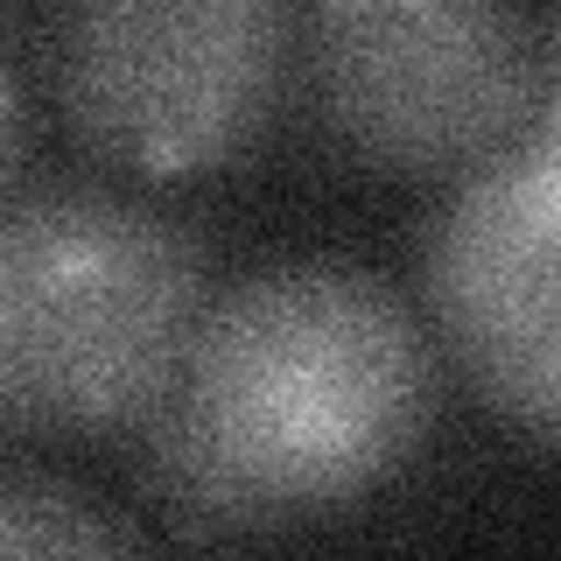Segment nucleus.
<instances>
[{"label": "nucleus", "mask_w": 561, "mask_h": 561, "mask_svg": "<svg viewBox=\"0 0 561 561\" xmlns=\"http://www.w3.org/2000/svg\"><path fill=\"white\" fill-rule=\"evenodd\" d=\"M140 534L57 478H0V554H134Z\"/></svg>", "instance_id": "obj_7"}, {"label": "nucleus", "mask_w": 561, "mask_h": 561, "mask_svg": "<svg viewBox=\"0 0 561 561\" xmlns=\"http://www.w3.org/2000/svg\"><path fill=\"white\" fill-rule=\"evenodd\" d=\"M169 408L280 534L414 463L435 358L386 280L344 260H280L204 302Z\"/></svg>", "instance_id": "obj_1"}, {"label": "nucleus", "mask_w": 561, "mask_h": 561, "mask_svg": "<svg viewBox=\"0 0 561 561\" xmlns=\"http://www.w3.org/2000/svg\"><path fill=\"white\" fill-rule=\"evenodd\" d=\"M0 421H8V408H0Z\"/></svg>", "instance_id": "obj_10"}, {"label": "nucleus", "mask_w": 561, "mask_h": 561, "mask_svg": "<svg viewBox=\"0 0 561 561\" xmlns=\"http://www.w3.org/2000/svg\"><path fill=\"white\" fill-rule=\"evenodd\" d=\"M22 92H14V70L0 64V204H8V190H14V175H22Z\"/></svg>", "instance_id": "obj_8"}, {"label": "nucleus", "mask_w": 561, "mask_h": 561, "mask_svg": "<svg viewBox=\"0 0 561 561\" xmlns=\"http://www.w3.org/2000/svg\"><path fill=\"white\" fill-rule=\"evenodd\" d=\"M140 478H148L154 499H162V513H169L175 534H197V540L267 534V519L239 499V484L204 456V443L183 428V414H175L169 400L140 421Z\"/></svg>", "instance_id": "obj_6"}, {"label": "nucleus", "mask_w": 561, "mask_h": 561, "mask_svg": "<svg viewBox=\"0 0 561 561\" xmlns=\"http://www.w3.org/2000/svg\"><path fill=\"white\" fill-rule=\"evenodd\" d=\"M421 295L456 373L505 428L561 449V148L470 169L421 239Z\"/></svg>", "instance_id": "obj_5"}, {"label": "nucleus", "mask_w": 561, "mask_h": 561, "mask_svg": "<svg viewBox=\"0 0 561 561\" xmlns=\"http://www.w3.org/2000/svg\"><path fill=\"white\" fill-rule=\"evenodd\" d=\"M302 92L351 162L463 183L519 148L548 78L513 0H316L302 22Z\"/></svg>", "instance_id": "obj_3"}, {"label": "nucleus", "mask_w": 561, "mask_h": 561, "mask_svg": "<svg viewBox=\"0 0 561 561\" xmlns=\"http://www.w3.org/2000/svg\"><path fill=\"white\" fill-rule=\"evenodd\" d=\"M204 260L183 225L57 183L0 204V408L57 435L140 428L183 379Z\"/></svg>", "instance_id": "obj_2"}, {"label": "nucleus", "mask_w": 561, "mask_h": 561, "mask_svg": "<svg viewBox=\"0 0 561 561\" xmlns=\"http://www.w3.org/2000/svg\"><path fill=\"white\" fill-rule=\"evenodd\" d=\"M540 140H554V148H561V64H554V78H548V99H540Z\"/></svg>", "instance_id": "obj_9"}, {"label": "nucleus", "mask_w": 561, "mask_h": 561, "mask_svg": "<svg viewBox=\"0 0 561 561\" xmlns=\"http://www.w3.org/2000/svg\"><path fill=\"white\" fill-rule=\"evenodd\" d=\"M280 84V0H70L57 35L70 134L148 183L232 169L274 127Z\"/></svg>", "instance_id": "obj_4"}]
</instances>
